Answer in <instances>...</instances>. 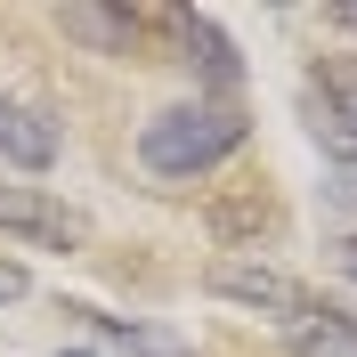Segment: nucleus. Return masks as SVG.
I'll return each mask as SVG.
<instances>
[{"label": "nucleus", "mask_w": 357, "mask_h": 357, "mask_svg": "<svg viewBox=\"0 0 357 357\" xmlns=\"http://www.w3.org/2000/svg\"><path fill=\"white\" fill-rule=\"evenodd\" d=\"M284 349L292 357H357V317L349 309H309L284 333Z\"/></svg>", "instance_id": "obj_7"}, {"label": "nucleus", "mask_w": 357, "mask_h": 357, "mask_svg": "<svg viewBox=\"0 0 357 357\" xmlns=\"http://www.w3.org/2000/svg\"><path fill=\"white\" fill-rule=\"evenodd\" d=\"M0 162H8V171H49V162H57V122H49L41 106L0 98Z\"/></svg>", "instance_id": "obj_4"}, {"label": "nucleus", "mask_w": 357, "mask_h": 357, "mask_svg": "<svg viewBox=\"0 0 357 357\" xmlns=\"http://www.w3.org/2000/svg\"><path fill=\"white\" fill-rule=\"evenodd\" d=\"M82 317H98V309H82ZM98 333L106 341H122L130 357H195L187 341H171V333H155V325H130V317H98Z\"/></svg>", "instance_id": "obj_8"}, {"label": "nucleus", "mask_w": 357, "mask_h": 357, "mask_svg": "<svg viewBox=\"0 0 357 357\" xmlns=\"http://www.w3.org/2000/svg\"><path fill=\"white\" fill-rule=\"evenodd\" d=\"M333 252H341V268H349V276H357V236H341Z\"/></svg>", "instance_id": "obj_11"}, {"label": "nucleus", "mask_w": 357, "mask_h": 357, "mask_svg": "<svg viewBox=\"0 0 357 357\" xmlns=\"http://www.w3.org/2000/svg\"><path fill=\"white\" fill-rule=\"evenodd\" d=\"M244 138H252V122L236 98H187V106H162L138 130V162L155 178H211Z\"/></svg>", "instance_id": "obj_1"}, {"label": "nucleus", "mask_w": 357, "mask_h": 357, "mask_svg": "<svg viewBox=\"0 0 357 357\" xmlns=\"http://www.w3.org/2000/svg\"><path fill=\"white\" fill-rule=\"evenodd\" d=\"M0 236H24V244H49V252H73L89 236V220L73 203H57L49 187H0Z\"/></svg>", "instance_id": "obj_3"}, {"label": "nucleus", "mask_w": 357, "mask_h": 357, "mask_svg": "<svg viewBox=\"0 0 357 357\" xmlns=\"http://www.w3.org/2000/svg\"><path fill=\"white\" fill-rule=\"evenodd\" d=\"M171 33L187 41V57L203 66V82L227 98V89H236V73H244V66H236V49H227V33H220L211 17H195V8H171Z\"/></svg>", "instance_id": "obj_5"}, {"label": "nucleus", "mask_w": 357, "mask_h": 357, "mask_svg": "<svg viewBox=\"0 0 357 357\" xmlns=\"http://www.w3.org/2000/svg\"><path fill=\"white\" fill-rule=\"evenodd\" d=\"M333 24H341V33H357V8H333Z\"/></svg>", "instance_id": "obj_12"}, {"label": "nucleus", "mask_w": 357, "mask_h": 357, "mask_svg": "<svg viewBox=\"0 0 357 357\" xmlns=\"http://www.w3.org/2000/svg\"><path fill=\"white\" fill-rule=\"evenodd\" d=\"M333 203H341V211H357V171H341V178H333Z\"/></svg>", "instance_id": "obj_10"}, {"label": "nucleus", "mask_w": 357, "mask_h": 357, "mask_svg": "<svg viewBox=\"0 0 357 357\" xmlns=\"http://www.w3.org/2000/svg\"><path fill=\"white\" fill-rule=\"evenodd\" d=\"M57 357H89V349H57Z\"/></svg>", "instance_id": "obj_13"}, {"label": "nucleus", "mask_w": 357, "mask_h": 357, "mask_svg": "<svg viewBox=\"0 0 357 357\" xmlns=\"http://www.w3.org/2000/svg\"><path fill=\"white\" fill-rule=\"evenodd\" d=\"M57 33L66 41H89L98 57H130L138 49V17L130 8H57Z\"/></svg>", "instance_id": "obj_6"}, {"label": "nucleus", "mask_w": 357, "mask_h": 357, "mask_svg": "<svg viewBox=\"0 0 357 357\" xmlns=\"http://www.w3.org/2000/svg\"><path fill=\"white\" fill-rule=\"evenodd\" d=\"M203 292H220V301H244V309H268V317H292V325L317 309V301H309V284H292L284 268L252 260V252H220V260L203 268Z\"/></svg>", "instance_id": "obj_2"}, {"label": "nucleus", "mask_w": 357, "mask_h": 357, "mask_svg": "<svg viewBox=\"0 0 357 357\" xmlns=\"http://www.w3.org/2000/svg\"><path fill=\"white\" fill-rule=\"evenodd\" d=\"M24 284H33V276H24L17 260H0V309H8V301H24Z\"/></svg>", "instance_id": "obj_9"}]
</instances>
